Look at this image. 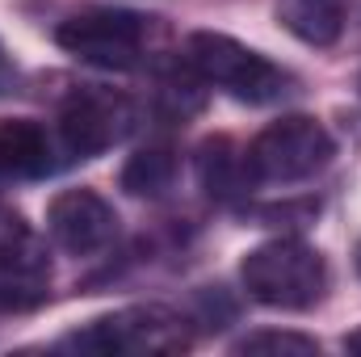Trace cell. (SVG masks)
Instances as JSON below:
<instances>
[{"mask_svg": "<svg viewBox=\"0 0 361 357\" xmlns=\"http://www.w3.org/2000/svg\"><path fill=\"white\" fill-rule=\"evenodd\" d=\"M185 63L197 72V80L231 92L235 101H248V105H265V101H277L281 92H290V76L265 55H257L252 47L235 42L231 34H214V30L189 34Z\"/></svg>", "mask_w": 361, "mask_h": 357, "instance_id": "1", "label": "cell"}, {"mask_svg": "<svg viewBox=\"0 0 361 357\" xmlns=\"http://www.w3.org/2000/svg\"><path fill=\"white\" fill-rule=\"evenodd\" d=\"M240 277L257 303L281 307V311H307L324 298L328 265L302 240H269L244 257Z\"/></svg>", "mask_w": 361, "mask_h": 357, "instance_id": "2", "label": "cell"}, {"mask_svg": "<svg viewBox=\"0 0 361 357\" xmlns=\"http://www.w3.org/2000/svg\"><path fill=\"white\" fill-rule=\"evenodd\" d=\"M332 156H336L332 135L324 131V122L307 114L277 118L248 143L252 181H269V185H294V181L315 177L332 164Z\"/></svg>", "mask_w": 361, "mask_h": 357, "instance_id": "3", "label": "cell"}, {"mask_svg": "<svg viewBox=\"0 0 361 357\" xmlns=\"http://www.w3.org/2000/svg\"><path fill=\"white\" fill-rule=\"evenodd\" d=\"M189 324L169 307H126L114 315L92 320L85 332L59 341L63 349L89 353H180L189 349Z\"/></svg>", "mask_w": 361, "mask_h": 357, "instance_id": "4", "label": "cell"}, {"mask_svg": "<svg viewBox=\"0 0 361 357\" xmlns=\"http://www.w3.org/2000/svg\"><path fill=\"white\" fill-rule=\"evenodd\" d=\"M55 38L80 63L105 68V72H130L147 51V17L122 13V8H85V13H72Z\"/></svg>", "mask_w": 361, "mask_h": 357, "instance_id": "5", "label": "cell"}, {"mask_svg": "<svg viewBox=\"0 0 361 357\" xmlns=\"http://www.w3.org/2000/svg\"><path fill=\"white\" fill-rule=\"evenodd\" d=\"M135 126V109L114 89H76L59 109V135L72 156H101Z\"/></svg>", "mask_w": 361, "mask_h": 357, "instance_id": "6", "label": "cell"}, {"mask_svg": "<svg viewBox=\"0 0 361 357\" xmlns=\"http://www.w3.org/2000/svg\"><path fill=\"white\" fill-rule=\"evenodd\" d=\"M47 231L59 248L89 257V253H101L118 236V214L92 189H63L47 206Z\"/></svg>", "mask_w": 361, "mask_h": 357, "instance_id": "7", "label": "cell"}, {"mask_svg": "<svg viewBox=\"0 0 361 357\" xmlns=\"http://www.w3.org/2000/svg\"><path fill=\"white\" fill-rule=\"evenodd\" d=\"M51 169V139L30 118L0 122V177H42Z\"/></svg>", "mask_w": 361, "mask_h": 357, "instance_id": "8", "label": "cell"}, {"mask_svg": "<svg viewBox=\"0 0 361 357\" xmlns=\"http://www.w3.org/2000/svg\"><path fill=\"white\" fill-rule=\"evenodd\" d=\"M349 0H277V21L307 47H332L345 30Z\"/></svg>", "mask_w": 361, "mask_h": 357, "instance_id": "9", "label": "cell"}, {"mask_svg": "<svg viewBox=\"0 0 361 357\" xmlns=\"http://www.w3.org/2000/svg\"><path fill=\"white\" fill-rule=\"evenodd\" d=\"M47 257L17 253L0 257V311H30L47 298Z\"/></svg>", "mask_w": 361, "mask_h": 357, "instance_id": "10", "label": "cell"}, {"mask_svg": "<svg viewBox=\"0 0 361 357\" xmlns=\"http://www.w3.org/2000/svg\"><path fill=\"white\" fill-rule=\"evenodd\" d=\"M197 173H202V185H206L210 198H235V193H244L248 181H252L248 152H235L227 139H214V143L202 147Z\"/></svg>", "mask_w": 361, "mask_h": 357, "instance_id": "11", "label": "cell"}, {"mask_svg": "<svg viewBox=\"0 0 361 357\" xmlns=\"http://www.w3.org/2000/svg\"><path fill=\"white\" fill-rule=\"evenodd\" d=\"M177 181V152L156 143V147H139L126 169H122V189L135 198H164Z\"/></svg>", "mask_w": 361, "mask_h": 357, "instance_id": "12", "label": "cell"}, {"mask_svg": "<svg viewBox=\"0 0 361 357\" xmlns=\"http://www.w3.org/2000/svg\"><path fill=\"white\" fill-rule=\"evenodd\" d=\"M319 349L311 337L298 332H252L244 341H235V353H294V357H311Z\"/></svg>", "mask_w": 361, "mask_h": 357, "instance_id": "13", "label": "cell"}, {"mask_svg": "<svg viewBox=\"0 0 361 357\" xmlns=\"http://www.w3.org/2000/svg\"><path fill=\"white\" fill-rule=\"evenodd\" d=\"M13 85H17V68H13V59H8V51H4V42H0V97L13 92Z\"/></svg>", "mask_w": 361, "mask_h": 357, "instance_id": "14", "label": "cell"}, {"mask_svg": "<svg viewBox=\"0 0 361 357\" xmlns=\"http://www.w3.org/2000/svg\"><path fill=\"white\" fill-rule=\"evenodd\" d=\"M345 349H353V353H361V328H357V332H349V337H345Z\"/></svg>", "mask_w": 361, "mask_h": 357, "instance_id": "15", "label": "cell"}, {"mask_svg": "<svg viewBox=\"0 0 361 357\" xmlns=\"http://www.w3.org/2000/svg\"><path fill=\"white\" fill-rule=\"evenodd\" d=\"M353 257H357V273H361V240H357V253H353Z\"/></svg>", "mask_w": 361, "mask_h": 357, "instance_id": "16", "label": "cell"}]
</instances>
